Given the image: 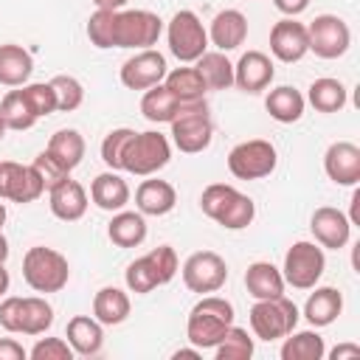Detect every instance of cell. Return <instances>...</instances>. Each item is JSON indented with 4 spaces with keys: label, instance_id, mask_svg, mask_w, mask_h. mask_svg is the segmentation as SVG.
Masks as SVG:
<instances>
[{
    "label": "cell",
    "instance_id": "6da1fadb",
    "mask_svg": "<svg viewBox=\"0 0 360 360\" xmlns=\"http://www.w3.org/2000/svg\"><path fill=\"white\" fill-rule=\"evenodd\" d=\"M163 31V20L149 8H96L87 20V39L90 45L107 48H152Z\"/></svg>",
    "mask_w": 360,
    "mask_h": 360
},
{
    "label": "cell",
    "instance_id": "7a4b0ae2",
    "mask_svg": "<svg viewBox=\"0 0 360 360\" xmlns=\"http://www.w3.org/2000/svg\"><path fill=\"white\" fill-rule=\"evenodd\" d=\"M200 208L205 217H211L217 225H222L228 231H242L256 217V202L228 183L205 186V191L200 194Z\"/></svg>",
    "mask_w": 360,
    "mask_h": 360
},
{
    "label": "cell",
    "instance_id": "3957f363",
    "mask_svg": "<svg viewBox=\"0 0 360 360\" xmlns=\"http://www.w3.org/2000/svg\"><path fill=\"white\" fill-rule=\"evenodd\" d=\"M231 323H233V304L219 298V295H202L188 312L186 338L200 352L214 349L222 340V335L228 332Z\"/></svg>",
    "mask_w": 360,
    "mask_h": 360
},
{
    "label": "cell",
    "instance_id": "277c9868",
    "mask_svg": "<svg viewBox=\"0 0 360 360\" xmlns=\"http://www.w3.org/2000/svg\"><path fill=\"white\" fill-rule=\"evenodd\" d=\"M177 253L172 245H158L152 248L149 253H143L141 259L129 262L127 273H124V281L129 287V292L135 295H146L152 292L155 287H163L169 284L174 276H177Z\"/></svg>",
    "mask_w": 360,
    "mask_h": 360
},
{
    "label": "cell",
    "instance_id": "5b68a950",
    "mask_svg": "<svg viewBox=\"0 0 360 360\" xmlns=\"http://www.w3.org/2000/svg\"><path fill=\"white\" fill-rule=\"evenodd\" d=\"M169 160H172V146L166 135H160L158 129L132 132L121 155V172H129L135 177H149L160 172Z\"/></svg>",
    "mask_w": 360,
    "mask_h": 360
},
{
    "label": "cell",
    "instance_id": "8992f818",
    "mask_svg": "<svg viewBox=\"0 0 360 360\" xmlns=\"http://www.w3.org/2000/svg\"><path fill=\"white\" fill-rule=\"evenodd\" d=\"M22 278L34 292H59L70 278V264L59 250L34 245L22 256Z\"/></svg>",
    "mask_w": 360,
    "mask_h": 360
},
{
    "label": "cell",
    "instance_id": "52a82bcc",
    "mask_svg": "<svg viewBox=\"0 0 360 360\" xmlns=\"http://www.w3.org/2000/svg\"><path fill=\"white\" fill-rule=\"evenodd\" d=\"M298 318H301V312L287 295L262 298L250 307V329L259 340H267V343L287 338L295 329Z\"/></svg>",
    "mask_w": 360,
    "mask_h": 360
},
{
    "label": "cell",
    "instance_id": "ba28073f",
    "mask_svg": "<svg viewBox=\"0 0 360 360\" xmlns=\"http://www.w3.org/2000/svg\"><path fill=\"white\" fill-rule=\"evenodd\" d=\"M323 270H326V256L318 242L301 239V242H292L290 250L284 253L281 276H284V284L295 290H312L321 281Z\"/></svg>",
    "mask_w": 360,
    "mask_h": 360
},
{
    "label": "cell",
    "instance_id": "9c48e42d",
    "mask_svg": "<svg viewBox=\"0 0 360 360\" xmlns=\"http://www.w3.org/2000/svg\"><path fill=\"white\" fill-rule=\"evenodd\" d=\"M166 39H169L172 56H177L186 65L197 62L208 51V31L191 8L174 11V17L169 20V28H166Z\"/></svg>",
    "mask_w": 360,
    "mask_h": 360
},
{
    "label": "cell",
    "instance_id": "30bf717a",
    "mask_svg": "<svg viewBox=\"0 0 360 360\" xmlns=\"http://www.w3.org/2000/svg\"><path fill=\"white\" fill-rule=\"evenodd\" d=\"M276 163H278L276 146L270 141H264V138L242 141V143H236L228 152V172L236 180H262V177H270L273 169H276Z\"/></svg>",
    "mask_w": 360,
    "mask_h": 360
},
{
    "label": "cell",
    "instance_id": "8fae6325",
    "mask_svg": "<svg viewBox=\"0 0 360 360\" xmlns=\"http://www.w3.org/2000/svg\"><path fill=\"white\" fill-rule=\"evenodd\" d=\"M211 138H214V124H211L205 98L194 101L186 112H180L172 121V141L186 155H197V152L208 149Z\"/></svg>",
    "mask_w": 360,
    "mask_h": 360
},
{
    "label": "cell",
    "instance_id": "7c38bea8",
    "mask_svg": "<svg viewBox=\"0 0 360 360\" xmlns=\"http://www.w3.org/2000/svg\"><path fill=\"white\" fill-rule=\"evenodd\" d=\"M307 37H309V51L321 59H338L352 45V31L338 14H318L307 25Z\"/></svg>",
    "mask_w": 360,
    "mask_h": 360
},
{
    "label": "cell",
    "instance_id": "4fadbf2b",
    "mask_svg": "<svg viewBox=\"0 0 360 360\" xmlns=\"http://www.w3.org/2000/svg\"><path fill=\"white\" fill-rule=\"evenodd\" d=\"M228 281V264L214 250H197L183 264V284L191 292H217Z\"/></svg>",
    "mask_w": 360,
    "mask_h": 360
},
{
    "label": "cell",
    "instance_id": "5bb4252c",
    "mask_svg": "<svg viewBox=\"0 0 360 360\" xmlns=\"http://www.w3.org/2000/svg\"><path fill=\"white\" fill-rule=\"evenodd\" d=\"M42 191H45V183L34 166L0 160V200L25 205V202H34L37 197H42Z\"/></svg>",
    "mask_w": 360,
    "mask_h": 360
},
{
    "label": "cell",
    "instance_id": "9a60e30c",
    "mask_svg": "<svg viewBox=\"0 0 360 360\" xmlns=\"http://www.w3.org/2000/svg\"><path fill=\"white\" fill-rule=\"evenodd\" d=\"M166 56L160 51L143 48L121 65V84L127 90H149L166 79Z\"/></svg>",
    "mask_w": 360,
    "mask_h": 360
},
{
    "label": "cell",
    "instance_id": "2e32d148",
    "mask_svg": "<svg viewBox=\"0 0 360 360\" xmlns=\"http://www.w3.org/2000/svg\"><path fill=\"white\" fill-rule=\"evenodd\" d=\"M270 53L278 59V62H298L309 53V37H307V25L292 20V17H284L278 20L273 28H270Z\"/></svg>",
    "mask_w": 360,
    "mask_h": 360
},
{
    "label": "cell",
    "instance_id": "e0dca14e",
    "mask_svg": "<svg viewBox=\"0 0 360 360\" xmlns=\"http://www.w3.org/2000/svg\"><path fill=\"white\" fill-rule=\"evenodd\" d=\"M309 231L315 236V242L321 248H329V250H340L349 245V236H352V222L349 217L340 211V208H332V205H321L312 211V219H309Z\"/></svg>",
    "mask_w": 360,
    "mask_h": 360
},
{
    "label": "cell",
    "instance_id": "ac0fdd59",
    "mask_svg": "<svg viewBox=\"0 0 360 360\" xmlns=\"http://www.w3.org/2000/svg\"><path fill=\"white\" fill-rule=\"evenodd\" d=\"M323 169L335 186H357L360 183V146H354L352 141L329 143L323 155Z\"/></svg>",
    "mask_w": 360,
    "mask_h": 360
},
{
    "label": "cell",
    "instance_id": "d6986e66",
    "mask_svg": "<svg viewBox=\"0 0 360 360\" xmlns=\"http://www.w3.org/2000/svg\"><path fill=\"white\" fill-rule=\"evenodd\" d=\"M276 70H273V59L262 51H248L239 56V62L233 65V84L245 93H262L270 87Z\"/></svg>",
    "mask_w": 360,
    "mask_h": 360
},
{
    "label": "cell",
    "instance_id": "ffe728a7",
    "mask_svg": "<svg viewBox=\"0 0 360 360\" xmlns=\"http://www.w3.org/2000/svg\"><path fill=\"white\" fill-rule=\"evenodd\" d=\"M248 39V17L239 11V8H222L214 20H211V28H208V42L228 53V51H236L242 42Z\"/></svg>",
    "mask_w": 360,
    "mask_h": 360
},
{
    "label": "cell",
    "instance_id": "44dd1931",
    "mask_svg": "<svg viewBox=\"0 0 360 360\" xmlns=\"http://www.w3.org/2000/svg\"><path fill=\"white\" fill-rule=\"evenodd\" d=\"M48 205H51V214L56 217V219H62V222H76V219H82L84 217V211H87V191H84V186L79 183V180H73V177H65L59 186H53L51 191H48Z\"/></svg>",
    "mask_w": 360,
    "mask_h": 360
},
{
    "label": "cell",
    "instance_id": "7402d4cb",
    "mask_svg": "<svg viewBox=\"0 0 360 360\" xmlns=\"http://www.w3.org/2000/svg\"><path fill=\"white\" fill-rule=\"evenodd\" d=\"M191 104H194V101H180V98L160 82V84H155V87H149V90L143 93V98H141V112H143V118L152 121V124H172V121H174L180 112H186Z\"/></svg>",
    "mask_w": 360,
    "mask_h": 360
},
{
    "label": "cell",
    "instance_id": "603a6c76",
    "mask_svg": "<svg viewBox=\"0 0 360 360\" xmlns=\"http://www.w3.org/2000/svg\"><path fill=\"white\" fill-rule=\"evenodd\" d=\"M70 349L82 357H93L101 352L104 346V329L93 315H73L68 321V332H65Z\"/></svg>",
    "mask_w": 360,
    "mask_h": 360
},
{
    "label": "cell",
    "instance_id": "cb8c5ba5",
    "mask_svg": "<svg viewBox=\"0 0 360 360\" xmlns=\"http://www.w3.org/2000/svg\"><path fill=\"white\" fill-rule=\"evenodd\" d=\"M135 205L143 217H163L177 205V191L166 180H143L135 191Z\"/></svg>",
    "mask_w": 360,
    "mask_h": 360
},
{
    "label": "cell",
    "instance_id": "d4e9b609",
    "mask_svg": "<svg viewBox=\"0 0 360 360\" xmlns=\"http://www.w3.org/2000/svg\"><path fill=\"white\" fill-rule=\"evenodd\" d=\"M90 200L101 208V211H121L129 202V186L118 172H101L93 183H90Z\"/></svg>",
    "mask_w": 360,
    "mask_h": 360
},
{
    "label": "cell",
    "instance_id": "484cf974",
    "mask_svg": "<svg viewBox=\"0 0 360 360\" xmlns=\"http://www.w3.org/2000/svg\"><path fill=\"white\" fill-rule=\"evenodd\" d=\"M340 312H343V295L335 287H315V292H309V298L304 304V318L315 329L335 323Z\"/></svg>",
    "mask_w": 360,
    "mask_h": 360
},
{
    "label": "cell",
    "instance_id": "4316f807",
    "mask_svg": "<svg viewBox=\"0 0 360 360\" xmlns=\"http://www.w3.org/2000/svg\"><path fill=\"white\" fill-rule=\"evenodd\" d=\"M34 59L22 45L6 42L0 45V84L6 87H22L31 79Z\"/></svg>",
    "mask_w": 360,
    "mask_h": 360
},
{
    "label": "cell",
    "instance_id": "83f0119b",
    "mask_svg": "<svg viewBox=\"0 0 360 360\" xmlns=\"http://www.w3.org/2000/svg\"><path fill=\"white\" fill-rule=\"evenodd\" d=\"M245 287L256 301L276 298V295H284V276L270 262H253L245 270Z\"/></svg>",
    "mask_w": 360,
    "mask_h": 360
},
{
    "label": "cell",
    "instance_id": "f1b7e54d",
    "mask_svg": "<svg viewBox=\"0 0 360 360\" xmlns=\"http://www.w3.org/2000/svg\"><path fill=\"white\" fill-rule=\"evenodd\" d=\"M129 295L118 287H101L93 298V318L101 326H118L129 318Z\"/></svg>",
    "mask_w": 360,
    "mask_h": 360
},
{
    "label": "cell",
    "instance_id": "f546056e",
    "mask_svg": "<svg viewBox=\"0 0 360 360\" xmlns=\"http://www.w3.org/2000/svg\"><path fill=\"white\" fill-rule=\"evenodd\" d=\"M107 236L118 248H138L146 239V219L141 211H115L107 225Z\"/></svg>",
    "mask_w": 360,
    "mask_h": 360
},
{
    "label": "cell",
    "instance_id": "4dcf8cb0",
    "mask_svg": "<svg viewBox=\"0 0 360 360\" xmlns=\"http://www.w3.org/2000/svg\"><path fill=\"white\" fill-rule=\"evenodd\" d=\"M205 90H228L233 84V62L222 51H205L194 62Z\"/></svg>",
    "mask_w": 360,
    "mask_h": 360
},
{
    "label": "cell",
    "instance_id": "1f68e13d",
    "mask_svg": "<svg viewBox=\"0 0 360 360\" xmlns=\"http://www.w3.org/2000/svg\"><path fill=\"white\" fill-rule=\"evenodd\" d=\"M264 107H267L270 118H276L278 124H295V121L304 115L307 98H304L295 87L281 84V87H276V90H270V93H267Z\"/></svg>",
    "mask_w": 360,
    "mask_h": 360
},
{
    "label": "cell",
    "instance_id": "d6a6232c",
    "mask_svg": "<svg viewBox=\"0 0 360 360\" xmlns=\"http://www.w3.org/2000/svg\"><path fill=\"white\" fill-rule=\"evenodd\" d=\"M307 101H309L318 112H340V110L346 107V87H343L340 79H332V76L315 79V82L309 84Z\"/></svg>",
    "mask_w": 360,
    "mask_h": 360
},
{
    "label": "cell",
    "instance_id": "836d02e7",
    "mask_svg": "<svg viewBox=\"0 0 360 360\" xmlns=\"http://www.w3.org/2000/svg\"><path fill=\"white\" fill-rule=\"evenodd\" d=\"M323 354H326V346L315 329H304V332L292 329L281 343V360H321Z\"/></svg>",
    "mask_w": 360,
    "mask_h": 360
},
{
    "label": "cell",
    "instance_id": "e575fe53",
    "mask_svg": "<svg viewBox=\"0 0 360 360\" xmlns=\"http://www.w3.org/2000/svg\"><path fill=\"white\" fill-rule=\"evenodd\" d=\"M0 115H3L6 127H8V129H17V132L31 129V127L39 121L37 112H34V107H31V101L25 98L22 87L3 96V101H0Z\"/></svg>",
    "mask_w": 360,
    "mask_h": 360
},
{
    "label": "cell",
    "instance_id": "d590c367",
    "mask_svg": "<svg viewBox=\"0 0 360 360\" xmlns=\"http://www.w3.org/2000/svg\"><path fill=\"white\" fill-rule=\"evenodd\" d=\"M48 152H51L68 172H73V169L82 163V158H84V138H82L76 129H56V132L51 135V141H48Z\"/></svg>",
    "mask_w": 360,
    "mask_h": 360
},
{
    "label": "cell",
    "instance_id": "8d00e7d4",
    "mask_svg": "<svg viewBox=\"0 0 360 360\" xmlns=\"http://www.w3.org/2000/svg\"><path fill=\"white\" fill-rule=\"evenodd\" d=\"M51 323H53V307L45 298H39V295L22 298L20 335H42L51 329Z\"/></svg>",
    "mask_w": 360,
    "mask_h": 360
},
{
    "label": "cell",
    "instance_id": "74e56055",
    "mask_svg": "<svg viewBox=\"0 0 360 360\" xmlns=\"http://www.w3.org/2000/svg\"><path fill=\"white\" fill-rule=\"evenodd\" d=\"M163 84H166L180 101H200V98L208 93L205 84H202V79H200V73H197V68H174V70L166 73Z\"/></svg>",
    "mask_w": 360,
    "mask_h": 360
},
{
    "label": "cell",
    "instance_id": "f35d334b",
    "mask_svg": "<svg viewBox=\"0 0 360 360\" xmlns=\"http://www.w3.org/2000/svg\"><path fill=\"white\" fill-rule=\"evenodd\" d=\"M217 360H250L253 357V338L248 335V329L242 326H228V332L222 335V340L214 346Z\"/></svg>",
    "mask_w": 360,
    "mask_h": 360
},
{
    "label": "cell",
    "instance_id": "ab89813d",
    "mask_svg": "<svg viewBox=\"0 0 360 360\" xmlns=\"http://www.w3.org/2000/svg\"><path fill=\"white\" fill-rule=\"evenodd\" d=\"M51 87H53V96H56V110L59 112H73L82 107L84 101V87L76 76H68V73H59L51 79Z\"/></svg>",
    "mask_w": 360,
    "mask_h": 360
},
{
    "label": "cell",
    "instance_id": "60d3db41",
    "mask_svg": "<svg viewBox=\"0 0 360 360\" xmlns=\"http://www.w3.org/2000/svg\"><path fill=\"white\" fill-rule=\"evenodd\" d=\"M132 132L135 129H129V127H118V129H112V132L104 135V141H101V160L112 172H121V155H124V146H127V141H129Z\"/></svg>",
    "mask_w": 360,
    "mask_h": 360
},
{
    "label": "cell",
    "instance_id": "b9f144b4",
    "mask_svg": "<svg viewBox=\"0 0 360 360\" xmlns=\"http://www.w3.org/2000/svg\"><path fill=\"white\" fill-rule=\"evenodd\" d=\"M22 93H25V98L31 101V107H34L37 118L56 112V96H53L51 82H34V84H22Z\"/></svg>",
    "mask_w": 360,
    "mask_h": 360
},
{
    "label": "cell",
    "instance_id": "7bdbcfd3",
    "mask_svg": "<svg viewBox=\"0 0 360 360\" xmlns=\"http://www.w3.org/2000/svg\"><path fill=\"white\" fill-rule=\"evenodd\" d=\"M34 169H37V174L42 177V183H45V191H51L53 186H59L65 177H70V172L45 149V152H39L37 158H34V163H31Z\"/></svg>",
    "mask_w": 360,
    "mask_h": 360
},
{
    "label": "cell",
    "instance_id": "ee69618b",
    "mask_svg": "<svg viewBox=\"0 0 360 360\" xmlns=\"http://www.w3.org/2000/svg\"><path fill=\"white\" fill-rule=\"evenodd\" d=\"M73 349L65 338H39L28 352L31 360H73Z\"/></svg>",
    "mask_w": 360,
    "mask_h": 360
},
{
    "label": "cell",
    "instance_id": "f6af8a7d",
    "mask_svg": "<svg viewBox=\"0 0 360 360\" xmlns=\"http://www.w3.org/2000/svg\"><path fill=\"white\" fill-rule=\"evenodd\" d=\"M20 318H22V298L20 295H8L0 301V326L6 332L20 335Z\"/></svg>",
    "mask_w": 360,
    "mask_h": 360
},
{
    "label": "cell",
    "instance_id": "bcb514c9",
    "mask_svg": "<svg viewBox=\"0 0 360 360\" xmlns=\"http://www.w3.org/2000/svg\"><path fill=\"white\" fill-rule=\"evenodd\" d=\"M28 352L14 340V338H3L0 340V360H25Z\"/></svg>",
    "mask_w": 360,
    "mask_h": 360
},
{
    "label": "cell",
    "instance_id": "7dc6e473",
    "mask_svg": "<svg viewBox=\"0 0 360 360\" xmlns=\"http://www.w3.org/2000/svg\"><path fill=\"white\" fill-rule=\"evenodd\" d=\"M273 6H276L281 14H287V17H298V14L307 11L309 0H273Z\"/></svg>",
    "mask_w": 360,
    "mask_h": 360
},
{
    "label": "cell",
    "instance_id": "c3c4849f",
    "mask_svg": "<svg viewBox=\"0 0 360 360\" xmlns=\"http://www.w3.org/2000/svg\"><path fill=\"white\" fill-rule=\"evenodd\" d=\"M332 360H346V357H360V346L357 343H340L329 352Z\"/></svg>",
    "mask_w": 360,
    "mask_h": 360
},
{
    "label": "cell",
    "instance_id": "681fc988",
    "mask_svg": "<svg viewBox=\"0 0 360 360\" xmlns=\"http://www.w3.org/2000/svg\"><path fill=\"white\" fill-rule=\"evenodd\" d=\"M96 3V8H107V11H118V8H124L129 0H93Z\"/></svg>",
    "mask_w": 360,
    "mask_h": 360
},
{
    "label": "cell",
    "instance_id": "f907efd6",
    "mask_svg": "<svg viewBox=\"0 0 360 360\" xmlns=\"http://www.w3.org/2000/svg\"><path fill=\"white\" fill-rule=\"evenodd\" d=\"M172 357H174V360H180V357H194V360H197V357H200V349H197V346H194V349H177Z\"/></svg>",
    "mask_w": 360,
    "mask_h": 360
},
{
    "label": "cell",
    "instance_id": "816d5d0a",
    "mask_svg": "<svg viewBox=\"0 0 360 360\" xmlns=\"http://www.w3.org/2000/svg\"><path fill=\"white\" fill-rule=\"evenodd\" d=\"M8 281H11V278H8V270L0 264V298H3V295H6V290H8Z\"/></svg>",
    "mask_w": 360,
    "mask_h": 360
},
{
    "label": "cell",
    "instance_id": "f5cc1de1",
    "mask_svg": "<svg viewBox=\"0 0 360 360\" xmlns=\"http://www.w3.org/2000/svg\"><path fill=\"white\" fill-rule=\"evenodd\" d=\"M6 259H8V242H6V236L0 231V264H6Z\"/></svg>",
    "mask_w": 360,
    "mask_h": 360
},
{
    "label": "cell",
    "instance_id": "db71d44e",
    "mask_svg": "<svg viewBox=\"0 0 360 360\" xmlns=\"http://www.w3.org/2000/svg\"><path fill=\"white\" fill-rule=\"evenodd\" d=\"M3 225H6V205L0 202V231H3Z\"/></svg>",
    "mask_w": 360,
    "mask_h": 360
},
{
    "label": "cell",
    "instance_id": "11a10c76",
    "mask_svg": "<svg viewBox=\"0 0 360 360\" xmlns=\"http://www.w3.org/2000/svg\"><path fill=\"white\" fill-rule=\"evenodd\" d=\"M6 129H8V127H6V121H3V115H0V141H3V135H6Z\"/></svg>",
    "mask_w": 360,
    "mask_h": 360
}]
</instances>
